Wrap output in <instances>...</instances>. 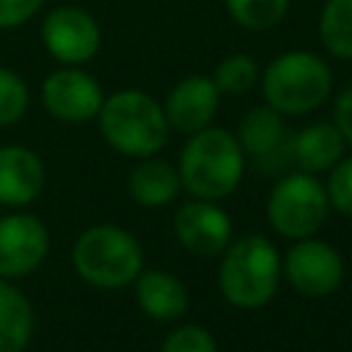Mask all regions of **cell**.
<instances>
[{
    "label": "cell",
    "instance_id": "cell-17",
    "mask_svg": "<svg viewBox=\"0 0 352 352\" xmlns=\"http://www.w3.org/2000/svg\"><path fill=\"white\" fill-rule=\"evenodd\" d=\"M236 140H239L242 151L250 157H258V160L272 157L286 143L283 116L275 107H270L267 102L258 107H250L236 126Z\"/></svg>",
    "mask_w": 352,
    "mask_h": 352
},
{
    "label": "cell",
    "instance_id": "cell-23",
    "mask_svg": "<svg viewBox=\"0 0 352 352\" xmlns=\"http://www.w3.org/2000/svg\"><path fill=\"white\" fill-rule=\"evenodd\" d=\"M160 352H217V341L201 324H182L165 336Z\"/></svg>",
    "mask_w": 352,
    "mask_h": 352
},
{
    "label": "cell",
    "instance_id": "cell-13",
    "mask_svg": "<svg viewBox=\"0 0 352 352\" xmlns=\"http://www.w3.org/2000/svg\"><path fill=\"white\" fill-rule=\"evenodd\" d=\"M44 162L41 157L19 143L0 146V204L28 206L44 190Z\"/></svg>",
    "mask_w": 352,
    "mask_h": 352
},
{
    "label": "cell",
    "instance_id": "cell-19",
    "mask_svg": "<svg viewBox=\"0 0 352 352\" xmlns=\"http://www.w3.org/2000/svg\"><path fill=\"white\" fill-rule=\"evenodd\" d=\"M319 38L333 58L352 60V0H324L319 14Z\"/></svg>",
    "mask_w": 352,
    "mask_h": 352
},
{
    "label": "cell",
    "instance_id": "cell-11",
    "mask_svg": "<svg viewBox=\"0 0 352 352\" xmlns=\"http://www.w3.org/2000/svg\"><path fill=\"white\" fill-rule=\"evenodd\" d=\"M173 234L184 250L209 258L226 250L231 242V220L214 201H184L173 214Z\"/></svg>",
    "mask_w": 352,
    "mask_h": 352
},
{
    "label": "cell",
    "instance_id": "cell-2",
    "mask_svg": "<svg viewBox=\"0 0 352 352\" xmlns=\"http://www.w3.org/2000/svg\"><path fill=\"white\" fill-rule=\"evenodd\" d=\"M96 118L107 146L135 160L160 154L170 129L162 104L138 88H121L104 96Z\"/></svg>",
    "mask_w": 352,
    "mask_h": 352
},
{
    "label": "cell",
    "instance_id": "cell-6",
    "mask_svg": "<svg viewBox=\"0 0 352 352\" xmlns=\"http://www.w3.org/2000/svg\"><path fill=\"white\" fill-rule=\"evenodd\" d=\"M330 212L324 184L305 170L286 173L267 195V220L286 239L314 236Z\"/></svg>",
    "mask_w": 352,
    "mask_h": 352
},
{
    "label": "cell",
    "instance_id": "cell-4",
    "mask_svg": "<svg viewBox=\"0 0 352 352\" xmlns=\"http://www.w3.org/2000/svg\"><path fill=\"white\" fill-rule=\"evenodd\" d=\"M258 82L264 102L280 116H305L330 96L333 72L319 52L286 50L264 66Z\"/></svg>",
    "mask_w": 352,
    "mask_h": 352
},
{
    "label": "cell",
    "instance_id": "cell-24",
    "mask_svg": "<svg viewBox=\"0 0 352 352\" xmlns=\"http://www.w3.org/2000/svg\"><path fill=\"white\" fill-rule=\"evenodd\" d=\"M327 190V201L336 212L352 217V154L341 157L333 168H330V179L324 184Z\"/></svg>",
    "mask_w": 352,
    "mask_h": 352
},
{
    "label": "cell",
    "instance_id": "cell-8",
    "mask_svg": "<svg viewBox=\"0 0 352 352\" xmlns=\"http://www.w3.org/2000/svg\"><path fill=\"white\" fill-rule=\"evenodd\" d=\"M286 280L305 297H327L338 292L344 280V258L341 253L316 236L294 239L280 264Z\"/></svg>",
    "mask_w": 352,
    "mask_h": 352
},
{
    "label": "cell",
    "instance_id": "cell-20",
    "mask_svg": "<svg viewBox=\"0 0 352 352\" xmlns=\"http://www.w3.org/2000/svg\"><path fill=\"white\" fill-rule=\"evenodd\" d=\"M289 3L292 0H223L228 16L239 28L253 33H264L280 25L289 11Z\"/></svg>",
    "mask_w": 352,
    "mask_h": 352
},
{
    "label": "cell",
    "instance_id": "cell-26",
    "mask_svg": "<svg viewBox=\"0 0 352 352\" xmlns=\"http://www.w3.org/2000/svg\"><path fill=\"white\" fill-rule=\"evenodd\" d=\"M333 124L338 126L341 138L352 146V82L333 102Z\"/></svg>",
    "mask_w": 352,
    "mask_h": 352
},
{
    "label": "cell",
    "instance_id": "cell-18",
    "mask_svg": "<svg viewBox=\"0 0 352 352\" xmlns=\"http://www.w3.org/2000/svg\"><path fill=\"white\" fill-rule=\"evenodd\" d=\"M33 336V308L30 300L0 278V352H25Z\"/></svg>",
    "mask_w": 352,
    "mask_h": 352
},
{
    "label": "cell",
    "instance_id": "cell-22",
    "mask_svg": "<svg viewBox=\"0 0 352 352\" xmlns=\"http://www.w3.org/2000/svg\"><path fill=\"white\" fill-rule=\"evenodd\" d=\"M30 104L28 82L8 66H0V126L16 124Z\"/></svg>",
    "mask_w": 352,
    "mask_h": 352
},
{
    "label": "cell",
    "instance_id": "cell-5",
    "mask_svg": "<svg viewBox=\"0 0 352 352\" xmlns=\"http://www.w3.org/2000/svg\"><path fill=\"white\" fill-rule=\"evenodd\" d=\"M72 264L88 286L113 292L135 283L143 270V248L126 228L107 223L91 226L77 236Z\"/></svg>",
    "mask_w": 352,
    "mask_h": 352
},
{
    "label": "cell",
    "instance_id": "cell-15",
    "mask_svg": "<svg viewBox=\"0 0 352 352\" xmlns=\"http://www.w3.org/2000/svg\"><path fill=\"white\" fill-rule=\"evenodd\" d=\"M344 146L346 140L341 138L338 126L333 121H316L302 126L292 140V160L297 162L300 170L305 173H322L330 170L341 157H344Z\"/></svg>",
    "mask_w": 352,
    "mask_h": 352
},
{
    "label": "cell",
    "instance_id": "cell-9",
    "mask_svg": "<svg viewBox=\"0 0 352 352\" xmlns=\"http://www.w3.org/2000/svg\"><path fill=\"white\" fill-rule=\"evenodd\" d=\"M104 91L82 66H60L41 82L44 110L63 124H85L99 116Z\"/></svg>",
    "mask_w": 352,
    "mask_h": 352
},
{
    "label": "cell",
    "instance_id": "cell-25",
    "mask_svg": "<svg viewBox=\"0 0 352 352\" xmlns=\"http://www.w3.org/2000/svg\"><path fill=\"white\" fill-rule=\"evenodd\" d=\"M47 0H0V30H14L28 25Z\"/></svg>",
    "mask_w": 352,
    "mask_h": 352
},
{
    "label": "cell",
    "instance_id": "cell-3",
    "mask_svg": "<svg viewBox=\"0 0 352 352\" xmlns=\"http://www.w3.org/2000/svg\"><path fill=\"white\" fill-rule=\"evenodd\" d=\"M280 253L261 234H245L231 239L217 267V286L234 308H264L280 280Z\"/></svg>",
    "mask_w": 352,
    "mask_h": 352
},
{
    "label": "cell",
    "instance_id": "cell-1",
    "mask_svg": "<svg viewBox=\"0 0 352 352\" xmlns=\"http://www.w3.org/2000/svg\"><path fill=\"white\" fill-rule=\"evenodd\" d=\"M176 170L182 187L192 198L220 201L239 187L245 176V151L234 132L209 124L187 138Z\"/></svg>",
    "mask_w": 352,
    "mask_h": 352
},
{
    "label": "cell",
    "instance_id": "cell-12",
    "mask_svg": "<svg viewBox=\"0 0 352 352\" xmlns=\"http://www.w3.org/2000/svg\"><path fill=\"white\" fill-rule=\"evenodd\" d=\"M220 88L209 74H187L182 77L165 96V118L176 132L192 135L209 126L220 107Z\"/></svg>",
    "mask_w": 352,
    "mask_h": 352
},
{
    "label": "cell",
    "instance_id": "cell-21",
    "mask_svg": "<svg viewBox=\"0 0 352 352\" xmlns=\"http://www.w3.org/2000/svg\"><path fill=\"white\" fill-rule=\"evenodd\" d=\"M258 77H261V69L248 52L226 55L214 66V74H212V80L220 88V94H231V96H245L248 91H253Z\"/></svg>",
    "mask_w": 352,
    "mask_h": 352
},
{
    "label": "cell",
    "instance_id": "cell-14",
    "mask_svg": "<svg viewBox=\"0 0 352 352\" xmlns=\"http://www.w3.org/2000/svg\"><path fill=\"white\" fill-rule=\"evenodd\" d=\"M135 300L140 311L157 322H173L187 314V286L162 270H140L135 278Z\"/></svg>",
    "mask_w": 352,
    "mask_h": 352
},
{
    "label": "cell",
    "instance_id": "cell-7",
    "mask_svg": "<svg viewBox=\"0 0 352 352\" xmlns=\"http://www.w3.org/2000/svg\"><path fill=\"white\" fill-rule=\"evenodd\" d=\"M41 44L60 66H82L99 55L102 28L80 6H55L41 19Z\"/></svg>",
    "mask_w": 352,
    "mask_h": 352
},
{
    "label": "cell",
    "instance_id": "cell-16",
    "mask_svg": "<svg viewBox=\"0 0 352 352\" xmlns=\"http://www.w3.org/2000/svg\"><path fill=\"white\" fill-rule=\"evenodd\" d=\"M182 190V179L179 170L157 157H143L140 165L132 168L129 173V195L135 204L157 209V206H168Z\"/></svg>",
    "mask_w": 352,
    "mask_h": 352
},
{
    "label": "cell",
    "instance_id": "cell-10",
    "mask_svg": "<svg viewBox=\"0 0 352 352\" xmlns=\"http://www.w3.org/2000/svg\"><path fill=\"white\" fill-rule=\"evenodd\" d=\"M50 253V231L36 214L0 217V278H22L41 267Z\"/></svg>",
    "mask_w": 352,
    "mask_h": 352
}]
</instances>
